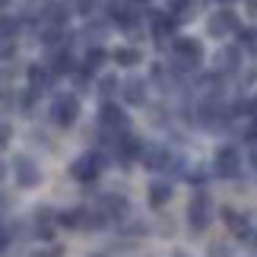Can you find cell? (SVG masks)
Listing matches in <instances>:
<instances>
[{"label": "cell", "mask_w": 257, "mask_h": 257, "mask_svg": "<svg viewBox=\"0 0 257 257\" xmlns=\"http://www.w3.org/2000/svg\"><path fill=\"white\" fill-rule=\"evenodd\" d=\"M172 48H175V54H178V64H184V67L200 64V57H203V45L194 42V38H175Z\"/></svg>", "instance_id": "5b68a950"}, {"label": "cell", "mask_w": 257, "mask_h": 257, "mask_svg": "<svg viewBox=\"0 0 257 257\" xmlns=\"http://www.w3.org/2000/svg\"><path fill=\"white\" fill-rule=\"evenodd\" d=\"M169 197H172V184H165V181H156L150 187V203L153 206H162V203H169Z\"/></svg>", "instance_id": "4fadbf2b"}, {"label": "cell", "mask_w": 257, "mask_h": 257, "mask_svg": "<svg viewBox=\"0 0 257 257\" xmlns=\"http://www.w3.org/2000/svg\"><path fill=\"white\" fill-rule=\"evenodd\" d=\"M102 61H105V51H102V48H92V51L86 54V64H83V70H86V73H95L98 67H102Z\"/></svg>", "instance_id": "e0dca14e"}, {"label": "cell", "mask_w": 257, "mask_h": 257, "mask_svg": "<svg viewBox=\"0 0 257 257\" xmlns=\"http://www.w3.org/2000/svg\"><path fill=\"white\" fill-rule=\"evenodd\" d=\"M73 70V57L70 54H57L54 57V73H70Z\"/></svg>", "instance_id": "ffe728a7"}, {"label": "cell", "mask_w": 257, "mask_h": 257, "mask_svg": "<svg viewBox=\"0 0 257 257\" xmlns=\"http://www.w3.org/2000/svg\"><path fill=\"white\" fill-rule=\"evenodd\" d=\"M16 19H7V16H0V38H13L16 35Z\"/></svg>", "instance_id": "7402d4cb"}, {"label": "cell", "mask_w": 257, "mask_h": 257, "mask_svg": "<svg viewBox=\"0 0 257 257\" xmlns=\"http://www.w3.org/2000/svg\"><path fill=\"white\" fill-rule=\"evenodd\" d=\"M191 225L197 232L200 229H206V225H210V219H213V203H210V197H206L203 191L200 194H194V200H191Z\"/></svg>", "instance_id": "3957f363"}, {"label": "cell", "mask_w": 257, "mask_h": 257, "mask_svg": "<svg viewBox=\"0 0 257 257\" xmlns=\"http://www.w3.org/2000/svg\"><path fill=\"white\" fill-rule=\"evenodd\" d=\"M45 19L51 26H61V23H67V4H51L45 10Z\"/></svg>", "instance_id": "2e32d148"}, {"label": "cell", "mask_w": 257, "mask_h": 257, "mask_svg": "<svg viewBox=\"0 0 257 257\" xmlns=\"http://www.w3.org/2000/svg\"><path fill=\"white\" fill-rule=\"evenodd\" d=\"M169 10H175V13H181V10H187V0H169Z\"/></svg>", "instance_id": "484cf974"}, {"label": "cell", "mask_w": 257, "mask_h": 257, "mask_svg": "<svg viewBox=\"0 0 257 257\" xmlns=\"http://www.w3.org/2000/svg\"><path fill=\"white\" fill-rule=\"evenodd\" d=\"M13 169H16V181L23 187H35L38 181H42V172H38V165L29 159V156H16Z\"/></svg>", "instance_id": "8992f818"}, {"label": "cell", "mask_w": 257, "mask_h": 257, "mask_svg": "<svg viewBox=\"0 0 257 257\" xmlns=\"http://www.w3.org/2000/svg\"><path fill=\"white\" fill-rule=\"evenodd\" d=\"M7 4H10V0H0V7H7Z\"/></svg>", "instance_id": "83f0119b"}, {"label": "cell", "mask_w": 257, "mask_h": 257, "mask_svg": "<svg viewBox=\"0 0 257 257\" xmlns=\"http://www.w3.org/2000/svg\"><path fill=\"white\" fill-rule=\"evenodd\" d=\"M238 64H241L238 48H222V51L216 54V67H222V70H238Z\"/></svg>", "instance_id": "8fae6325"}, {"label": "cell", "mask_w": 257, "mask_h": 257, "mask_svg": "<svg viewBox=\"0 0 257 257\" xmlns=\"http://www.w3.org/2000/svg\"><path fill=\"white\" fill-rule=\"evenodd\" d=\"M200 92L203 95H222V80H219V76H216V73H210V76H203V80H200Z\"/></svg>", "instance_id": "9a60e30c"}, {"label": "cell", "mask_w": 257, "mask_h": 257, "mask_svg": "<svg viewBox=\"0 0 257 257\" xmlns=\"http://www.w3.org/2000/svg\"><path fill=\"white\" fill-rule=\"evenodd\" d=\"M76 7H80L83 13H92V10H95V0H76Z\"/></svg>", "instance_id": "d4e9b609"}, {"label": "cell", "mask_w": 257, "mask_h": 257, "mask_svg": "<svg viewBox=\"0 0 257 257\" xmlns=\"http://www.w3.org/2000/svg\"><path fill=\"white\" fill-rule=\"evenodd\" d=\"M111 57H114V64H124V67H134V64L143 61V54L137 51V48H117Z\"/></svg>", "instance_id": "5bb4252c"}, {"label": "cell", "mask_w": 257, "mask_h": 257, "mask_svg": "<svg viewBox=\"0 0 257 257\" xmlns=\"http://www.w3.org/2000/svg\"><path fill=\"white\" fill-rule=\"evenodd\" d=\"M238 172H241V153L235 150V146H222V150H216V175L235 178Z\"/></svg>", "instance_id": "7a4b0ae2"}, {"label": "cell", "mask_w": 257, "mask_h": 257, "mask_svg": "<svg viewBox=\"0 0 257 257\" xmlns=\"http://www.w3.org/2000/svg\"><path fill=\"white\" fill-rule=\"evenodd\" d=\"M235 29H238V16H235L232 10H219V13H213L210 23H206V32L213 38H225L229 32H235Z\"/></svg>", "instance_id": "277c9868"}, {"label": "cell", "mask_w": 257, "mask_h": 257, "mask_svg": "<svg viewBox=\"0 0 257 257\" xmlns=\"http://www.w3.org/2000/svg\"><path fill=\"white\" fill-rule=\"evenodd\" d=\"M140 159L146 162V169H169V150H162V146H150V150L140 153Z\"/></svg>", "instance_id": "9c48e42d"}, {"label": "cell", "mask_w": 257, "mask_h": 257, "mask_svg": "<svg viewBox=\"0 0 257 257\" xmlns=\"http://www.w3.org/2000/svg\"><path fill=\"white\" fill-rule=\"evenodd\" d=\"M114 23H121L124 29H131V26H137V13H134V10H124V7H114Z\"/></svg>", "instance_id": "d6986e66"}, {"label": "cell", "mask_w": 257, "mask_h": 257, "mask_svg": "<svg viewBox=\"0 0 257 257\" xmlns=\"http://www.w3.org/2000/svg\"><path fill=\"white\" fill-rule=\"evenodd\" d=\"M251 108H254L251 102H238V105H235V108H232V114H248V111H251Z\"/></svg>", "instance_id": "cb8c5ba5"}, {"label": "cell", "mask_w": 257, "mask_h": 257, "mask_svg": "<svg viewBox=\"0 0 257 257\" xmlns=\"http://www.w3.org/2000/svg\"><path fill=\"white\" fill-rule=\"evenodd\" d=\"M102 124H105V127H111V131L117 134V127H121V131L127 127V114H124L114 102H105V105H102Z\"/></svg>", "instance_id": "ba28073f"}, {"label": "cell", "mask_w": 257, "mask_h": 257, "mask_svg": "<svg viewBox=\"0 0 257 257\" xmlns=\"http://www.w3.org/2000/svg\"><path fill=\"white\" fill-rule=\"evenodd\" d=\"M225 4H232V0H225Z\"/></svg>", "instance_id": "f546056e"}, {"label": "cell", "mask_w": 257, "mask_h": 257, "mask_svg": "<svg viewBox=\"0 0 257 257\" xmlns=\"http://www.w3.org/2000/svg\"><path fill=\"white\" fill-rule=\"evenodd\" d=\"M105 206H108V210H111L114 216H124V213H127V197L108 194V197H105Z\"/></svg>", "instance_id": "ac0fdd59"}, {"label": "cell", "mask_w": 257, "mask_h": 257, "mask_svg": "<svg viewBox=\"0 0 257 257\" xmlns=\"http://www.w3.org/2000/svg\"><path fill=\"white\" fill-rule=\"evenodd\" d=\"M70 172H73V178H80V181H92L98 175V156H80Z\"/></svg>", "instance_id": "52a82bcc"}, {"label": "cell", "mask_w": 257, "mask_h": 257, "mask_svg": "<svg viewBox=\"0 0 257 257\" xmlns=\"http://www.w3.org/2000/svg\"><path fill=\"white\" fill-rule=\"evenodd\" d=\"M10 137H13V131H10V124H0V150L10 143Z\"/></svg>", "instance_id": "603a6c76"}, {"label": "cell", "mask_w": 257, "mask_h": 257, "mask_svg": "<svg viewBox=\"0 0 257 257\" xmlns=\"http://www.w3.org/2000/svg\"><path fill=\"white\" fill-rule=\"evenodd\" d=\"M124 98L131 105H143V98H146V86L140 80H127L124 83Z\"/></svg>", "instance_id": "7c38bea8"}, {"label": "cell", "mask_w": 257, "mask_h": 257, "mask_svg": "<svg viewBox=\"0 0 257 257\" xmlns=\"http://www.w3.org/2000/svg\"><path fill=\"white\" fill-rule=\"evenodd\" d=\"M0 178H4V165H0Z\"/></svg>", "instance_id": "f1b7e54d"}, {"label": "cell", "mask_w": 257, "mask_h": 257, "mask_svg": "<svg viewBox=\"0 0 257 257\" xmlns=\"http://www.w3.org/2000/svg\"><path fill=\"white\" fill-rule=\"evenodd\" d=\"M48 80H51V76H48V70H45L42 64H32V67H29V89H32V92L48 89Z\"/></svg>", "instance_id": "30bf717a"}, {"label": "cell", "mask_w": 257, "mask_h": 257, "mask_svg": "<svg viewBox=\"0 0 257 257\" xmlns=\"http://www.w3.org/2000/svg\"><path fill=\"white\" fill-rule=\"evenodd\" d=\"M114 86H117V80H114V76H105V80H102V92H111Z\"/></svg>", "instance_id": "4316f807"}, {"label": "cell", "mask_w": 257, "mask_h": 257, "mask_svg": "<svg viewBox=\"0 0 257 257\" xmlns=\"http://www.w3.org/2000/svg\"><path fill=\"white\" fill-rule=\"evenodd\" d=\"M238 38H241V45L248 48V51H254V54H257V32H254V29H241Z\"/></svg>", "instance_id": "44dd1931"}, {"label": "cell", "mask_w": 257, "mask_h": 257, "mask_svg": "<svg viewBox=\"0 0 257 257\" xmlns=\"http://www.w3.org/2000/svg\"><path fill=\"white\" fill-rule=\"evenodd\" d=\"M76 114H80V98L76 95H57L54 105H51V117L57 127H70L76 121Z\"/></svg>", "instance_id": "6da1fadb"}]
</instances>
